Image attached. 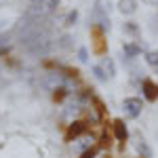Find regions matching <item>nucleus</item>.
Here are the masks:
<instances>
[{"label": "nucleus", "instance_id": "obj_1", "mask_svg": "<svg viewBox=\"0 0 158 158\" xmlns=\"http://www.w3.org/2000/svg\"><path fill=\"white\" fill-rule=\"evenodd\" d=\"M122 110H124V116L127 118L135 120L143 112V101H141V97H124L122 99Z\"/></svg>", "mask_w": 158, "mask_h": 158}, {"label": "nucleus", "instance_id": "obj_2", "mask_svg": "<svg viewBox=\"0 0 158 158\" xmlns=\"http://www.w3.org/2000/svg\"><path fill=\"white\" fill-rule=\"evenodd\" d=\"M89 131V124L85 120H74L70 127H68V131H65V141H72V139H78L80 135H85Z\"/></svg>", "mask_w": 158, "mask_h": 158}, {"label": "nucleus", "instance_id": "obj_3", "mask_svg": "<svg viewBox=\"0 0 158 158\" xmlns=\"http://www.w3.org/2000/svg\"><path fill=\"white\" fill-rule=\"evenodd\" d=\"M141 93L148 101H158V82H154L152 78H143L141 80Z\"/></svg>", "mask_w": 158, "mask_h": 158}, {"label": "nucleus", "instance_id": "obj_4", "mask_svg": "<svg viewBox=\"0 0 158 158\" xmlns=\"http://www.w3.org/2000/svg\"><path fill=\"white\" fill-rule=\"evenodd\" d=\"M112 129H114V137L118 139V141H127L129 139V129H127V124H124V120L122 118H116V120L112 122Z\"/></svg>", "mask_w": 158, "mask_h": 158}, {"label": "nucleus", "instance_id": "obj_5", "mask_svg": "<svg viewBox=\"0 0 158 158\" xmlns=\"http://www.w3.org/2000/svg\"><path fill=\"white\" fill-rule=\"evenodd\" d=\"M122 53H124V57H129V59H135V57H139L141 55V44H137V42H122Z\"/></svg>", "mask_w": 158, "mask_h": 158}, {"label": "nucleus", "instance_id": "obj_6", "mask_svg": "<svg viewBox=\"0 0 158 158\" xmlns=\"http://www.w3.org/2000/svg\"><path fill=\"white\" fill-rule=\"evenodd\" d=\"M118 11L122 15H133L137 11V0H118Z\"/></svg>", "mask_w": 158, "mask_h": 158}, {"label": "nucleus", "instance_id": "obj_7", "mask_svg": "<svg viewBox=\"0 0 158 158\" xmlns=\"http://www.w3.org/2000/svg\"><path fill=\"white\" fill-rule=\"evenodd\" d=\"M135 148H137V152L141 154V158H152V148L148 146V141L143 139V137H139V139H137Z\"/></svg>", "mask_w": 158, "mask_h": 158}, {"label": "nucleus", "instance_id": "obj_8", "mask_svg": "<svg viewBox=\"0 0 158 158\" xmlns=\"http://www.w3.org/2000/svg\"><path fill=\"white\" fill-rule=\"evenodd\" d=\"M93 34H95V53L103 55L106 53V47H103V34L99 27H93Z\"/></svg>", "mask_w": 158, "mask_h": 158}, {"label": "nucleus", "instance_id": "obj_9", "mask_svg": "<svg viewBox=\"0 0 158 158\" xmlns=\"http://www.w3.org/2000/svg\"><path fill=\"white\" fill-rule=\"evenodd\" d=\"M122 32H124V34H129V36H133V38H137V36H139V25L135 23V21H124Z\"/></svg>", "mask_w": 158, "mask_h": 158}, {"label": "nucleus", "instance_id": "obj_10", "mask_svg": "<svg viewBox=\"0 0 158 158\" xmlns=\"http://www.w3.org/2000/svg\"><path fill=\"white\" fill-rule=\"evenodd\" d=\"M103 70H106V74L108 76H116V65H114V61L110 59V57H106L103 59V65H101Z\"/></svg>", "mask_w": 158, "mask_h": 158}, {"label": "nucleus", "instance_id": "obj_11", "mask_svg": "<svg viewBox=\"0 0 158 158\" xmlns=\"http://www.w3.org/2000/svg\"><path fill=\"white\" fill-rule=\"evenodd\" d=\"M146 63L150 68H156L158 65V51H148L146 53Z\"/></svg>", "mask_w": 158, "mask_h": 158}, {"label": "nucleus", "instance_id": "obj_12", "mask_svg": "<svg viewBox=\"0 0 158 158\" xmlns=\"http://www.w3.org/2000/svg\"><path fill=\"white\" fill-rule=\"evenodd\" d=\"M93 76L97 78L99 82H106V80H108V74H106V70H103L101 65H93Z\"/></svg>", "mask_w": 158, "mask_h": 158}, {"label": "nucleus", "instance_id": "obj_13", "mask_svg": "<svg viewBox=\"0 0 158 158\" xmlns=\"http://www.w3.org/2000/svg\"><path fill=\"white\" fill-rule=\"evenodd\" d=\"M97 152H99V146H91V148H86L85 152H82V156H80V158H95V156H97Z\"/></svg>", "mask_w": 158, "mask_h": 158}, {"label": "nucleus", "instance_id": "obj_14", "mask_svg": "<svg viewBox=\"0 0 158 158\" xmlns=\"http://www.w3.org/2000/svg\"><path fill=\"white\" fill-rule=\"evenodd\" d=\"M76 21H78V11L74 9V11H70V13H68V17H65V25L70 27V25H74Z\"/></svg>", "mask_w": 158, "mask_h": 158}, {"label": "nucleus", "instance_id": "obj_15", "mask_svg": "<svg viewBox=\"0 0 158 158\" xmlns=\"http://www.w3.org/2000/svg\"><path fill=\"white\" fill-rule=\"evenodd\" d=\"M110 146H112V135L103 133L101 135V141H99V148H110Z\"/></svg>", "mask_w": 158, "mask_h": 158}, {"label": "nucleus", "instance_id": "obj_16", "mask_svg": "<svg viewBox=\"0 0 158 158\" xmlns=\"http://www.w3.org/2000/svg\"><path fill=\"white\" fill-rule=\"evenodd\" d=\"M78 59L82 61V63L89 61V49H86V47H80V49H78Z\"/></svg>", "mask_w": 158, "mask_h": 158}, {"label": "nucleus", "instance_id": "obj_17", "mask_svg": "<svg viewBox=\"0 0 158 158\" xmlns=\"http://www.w3.org/2000/svg\"><path fill=\"white\" fill-rule=\"evenodd\" d=\"M65 93H68V91H65L63 86H59V89H55V95H53V97L59 101V99H63V95H65Z\"/></svg>", "mask_w": 158, "mask_h": 158}, {"label": "nucleus", "instance_id": "obj_18", "mask_svg": "<svg viewBox=\"0 0 158 158\" xmlns=\"http://www.w3.org/2000/svg\"><path fill=\"white\" fill-rule=\"evenodd\" d=\"M57 4H59V0H47V9H49V11H53Z\"/></svg>", "mask_w": 158, "mask_h": 158}, {"label": "nucleus", "instance_id": "obj_19", "mask_svg": "<svg viewBox=\"0 0 158 158\" xmlns=\"http://www.w3.org/2000/svg\"><path fill=\"white\" fill-rule=\"evenodd\" d=\"M154 70H156V74H158V65H156V68H154Z\"/></svg>", "mask_w": 158, "mask_h": 158}, {"label": "nucleus", "instance_id": "obj_20", "mask_svg": "<svg viewBox=\"0 0 158 158\" xmlns=\"http://www.w3.org/2000/svg\"><path fill=\"white\" fill-rule=\"evenodd\" d=\"M156 23H158V17H156ZM156 30H158V25H156Z\"/></svg>", "mask_w": 158, "mask_h": 158}, {"label": "nucleus", "instance_id": "obj_21", "mask_svg": "<svg viewBox=\"0 0 158 158\" xmlns=\"http://www.w3.org/2000/svg\"><path fill=\"white\" fill-rule=\"evenodd\" d=\"M139 158H141V156H139Z\"/></svg>", "mask_w": 158, "mask_h": 158}]
</instances>
